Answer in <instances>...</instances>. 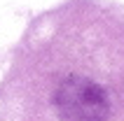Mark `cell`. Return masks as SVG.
Masks as SVG:
<instances>
[{"label":"cell","instance_id":"1","mask_svg":"<svg viewBox=\"0 0 124 121\" xmlns=\"http://www.w3.org/2000/svg\"><path fill=\"white\" fill-rule=\"evenodd\" d=\"M54 105L63 121H105L110 100L98 84L87 77H68L56 88Z\"/></svg>","mask_w":124,"mask_h":121}]
</instances>
